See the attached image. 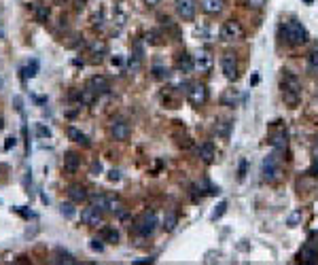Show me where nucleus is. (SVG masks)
Here are the masks:
<instances>
[{"mask_svg": "<svg viewBox=\"0 0 318 265\" xmlns=\"http://www.w3.org/2000/svg\"><path fill=\"white\" fill-rule=\"evenodd\" d=\"M60 212L66 218H74V215H76V210H74V206L72 204H62L60 206Z\"/></svg>", "mask_w": 318, "mask_h": 265, "instance_id": "obj_32", "label": "nucleus"}, {"mask_svg": "<svg viewBox=\"0 0 318 265\" xmlns=\"http://www.w3.org/2000/svg\"><path fill=\"white\" fill-rule=\"evenodd\" d=\"M55 257H57V263H76V259L70 253H66V250H62V248H55Z\"/></svg>", "mask_w": 318, "mask_h": 265, "instance_id": "obj_28", "label": "nucleus"}, {"mask_svg": "<svg viewBox=\"0 0 318 265\" xmlns=\"http://www.w3.org/2000/svg\"><path fill=\"white\" fill-rule=\"evenodd\" d=\"M187 100L193 106H202L204 102L208 100V89H206V85H202V83H193V85H189V89H187Z\"/></svg>", "mask_w": 318, "mask_h": 265, "instance_id": "obj_9", "label": "nucleus"}, {"mask_svg": "<svg viewBox=\"0 0 318 265\" xmlns=\"http://www.w3.org/2000/svg\"><path fill=\"white\" fill-rule=\"evenodd\" d=\"M2 127H4V119L0 117V132H2Z\"/></svg>", "mask_w": 318, "mask_h": 265, "instance_id": "obj_49", "label": "nucleus"}, {"mask_svg": "<svg viewBox=\"0 0 318 265\" xmlns=\"http://www.w3.org/2000/svg\"><path fill=\"white\" fill-rule=\"evenodd\" d=\"M0 38H4V32H2V25H0Z\"/></svg>", "mask_w": 318, "mask_h": 265, "instance_id": "obj_50", "label": "nucleus"}, {"mask_svg": "<svg viewBox=\"0 0 318 265\" xmlns=\"http://www.w3.org/2000/svg\"><path fill=\"white\" fill-rule=\"evenodd\" d=\"M89 248L93 250V253H102V250H104V240H98V238H93V240H89Z\"/></svg>", "mask_w": 318, "mask_h": 265, "instance_id": "obj_35", "label": "nucleus"}, {"mask_svg": "<svg viewBox=\"0 0 318 265\" xmlns=\"http://www.w3.org/2000/svg\"><path fill=\"white\" fill-rule=\"evenodd\" d=\"M221 68H223L225 79L235 81L238 79V55H235L233 51H225L221 57Z\"/></svg>", "mask_w": 318, "mask_h": 265, "instance_id": "obj_6", "label": "nucleus"}, {"mask_svg": "<svg viewBox=\"0 0 318 265\" xmlns=\"http://www.w3.org/2000/svg\"><path fill=\"white\" fill-rule=\"evenodd\" d=\"M229 100H231V106L235 104V100H238V94H233V89H231V92H229V94H225V96H223V98H221V102H223V104H227Z\"/></svg>", "mask_w": 318, "mask_h": 265, "instance_id": "obj_38", "label": "nucleus"}, {"mask_svg": "<svg viewBox=\"0 0 318 265\" xmlns=\"http://www.w3.org/2000/svg\"><path fill=\"white\" fill-rule=\"evenodd\" d=\"M13 212H17V215H19V217H23L25 221H30V218H34V217H36L34 212H32V210H25L23 206H15V208H13Z\"/></svg>", "mask_w": 318, "mask_h": 265, "instance_id": "obj_33", "label": "nucleus"}, {"mask_svg": "<svg viewBox=\"0 0 318 265\" xmlns=\"http://www.w3.org/2000/svg\"><path fill=\"white\" fill-rule=\"evenodd\" d=\"M261 174H263V180L267 183H278L282 178V161L276 153L267 155L263 159V166H261Z\"/></svg>", "mask_w": 318, "mask_h": 265, "instance_id": "obj_4", "label": "nucleus"}, {"mask_svg": "<svg viewBox=\"0 0 318 265\" xmlns=\"http://www.w3.org/2000/svg\"><path fill=\"white\" fill-rule=\"evenodd\" d=\"M15 145H17V138H15V136H11V138H6V142H4V151H11V148L15 146Z\"/></svg>", "mask_w": 318, "mask_h": 265, "instance_id": "obj_41", "label": "nucleus"}, {"mask_svg": "<svg viewBox=\"0 0 318 265\" xmlns=\"http://www.w3.org/2000/svg\"><path fill=\"white\" fill-rule=\"evenodd\" d=\"M32 11H34V17H36V22H41L45 24L49 19V9L45 4H34L32 6Z\"/></svg>", "mask_w": 318, "mask_h": 265, "instance_id": "obj_25", "label": "nucleus"}, {"mask_svg": "<svg viewBox=\"0 0 318 265\" xmlns=\"http://www.w3.org/2000/svg\"><path fill=\"white\" fill-rule=\"evenodd\" d=\"M100 236H102V240L108 242V244H119V231L114 227H104Z\"/></svg>", "mask_w": 318, "mask_h": 265, "instance_id": "obj_23", "label": "nucleus"}, {"mask_svg": "<svg viewBox=\"0 0 318 265\" xmlns=\"http://www.w3.org/2000/svg\"><path fill=\"white\" fill-rule=\"evenodd\" d=\"M200 9L206 15H219L225 9V0H200Z\"/></svg>", "mask_w": 318, "mask_h": 265, "instance_id": "obj_14", "label": "nucleus"}, {"mask_svg": "<svg viewBox=\"0 0 318 265\" xmlns=\"http://www.w3.org/2000/svg\"><path fill=\"white\" fill-rule=\"evenodd\" d=\"M282 100L291 108H295L299 102H301V81L293 72H289V70H286L282 76Z\"/></svg>", "mask_w": 318, "mask_h": 265, "instance_id": "obj_1", "label": "nucleus"}, {"mask_svg": "<svg viewBox=\"0 0 318 265\" xmlns=\"http://www.w3.org/2000/svg\"><path fill=\"white\" fill-rule=\"evenodd\" d=\"M219 36H221L223 43L242 41V38H244V28H242V24L238 22V19H227V22L221 25Z\"/></svg>", "mask_w": 318, "mask_h": 265, "instance_id": "obj_5", "label": "nucleus"}, {"mask_svg": "<svg viewBox=\"0 0 318 265\" xmlns=\"http://www.w3.org/2000/svg\"><path fill=\"white\" fill-rule=\"evenodd\" d=\"M144 2H146V4H149V6H157L159 2H161V0H144Z\"/></svg>", "mask_w": 318, "mask_h": 265, "instance_id": "obj_46", "label": "nucleus"}, {"mask_svg": "<svg viewBox=\"0 0 318 265\" xmlns=\"http://www.w3.org/2000/svg\"><path fill=\"white\" fill-rule=\"evenodd\" d=\"M87 87L91 89L95 96H104V94L111 92V83H108V79H106V76H102V74L91 76V79L87 81Z\"/></svg>", "mask_w": 318, "mask_h": 265, "instance_id": "obj_12", "label": "nucleus"}, {"mask_svg": "<svg viewBox=\"0 0 318 265\" xmlns=\"http://www.w3.org/2000/svg\"><path fill=\"white\" fill-rule=\"evenodd\" d=\"M174 9L182 22H193L197 13V0H174Z\"/></svg>", "mask_w": 318, "mask_h": 265, "instance_id": "obj_7", "label": "nucleus"}, {"mask_svg": "<svg viewBox=\"0 0 318 265\" xmlns=\"http://www.w3.org/2000/svg\"><path fill=\"white\" fill-rule=\"evenodd\" d=\"M176 225H178V212L170 210L168 215H165V218H163V229L165 231H174Z\"/></svg>", "mask_w": 318, "mask_h": 265, "instance_id": "obj_24", "label": "nucleus"}, {"mask_svg": "<svg viewBox=\"0 0 318 265\" xmlns=\"http://www.w3.org/2000/svg\"><path fill=\"white\" fill-rule=\"evenodd\" d=\"M225 212H227V202H221L219 206H216V210L210 215V221H219V218L225 215Z\"/></svg>", "mask_w": 318, "mask_h": 265, "instance_id": "obj_30", "label": "nucleus"}, {"mask_svg": "<svg viewBox=\"0 0 318 265\" xmlns=\"http://www.w3.org/2000/svg\"><path fill=\"white\" fill-rule=\"evenodd\" d=\"M119 178H121V172H119V170H111V172H108V180H113V183H117Z\"/></svg>", "mask_w": 318, "mask_h": 265, "instance_id": "obj_43", "label": "nucleus"}, {"mask_svg": "<svg viewBox=\"0 0 318 265\" xmlns=\"http://www.w3.org/2000/svg\"><path fill=\"white\" fill-rule=\"evenodd\" d=\"M91 51H93V60H102V53L106 51L104 43H93L91 45Z\"/></svg>", "mask_w": 318, "mask_h": 265, "instance_id": "obj_34", "label": "nucleus"}, {"mask_svg": "<svg viewBox=\"0 0 318 265\" xmlns=\"http://www.w3.org/2000/svg\"><path fill=\"white\" fill-rule=\"evenodd\" d=\"M176 68L181 70V72H191V70H193V55L181 53L176 57Z\"/></svg>", "mask_w": 318, "mask_h": 265, "instance_id": "obj_19", "label": "nucleus"}, {"mask_svg": "<svg viewBox=\"0 0 318 265\" xmlns=\"http://www.w3.org/2000/svg\"><path fill=\"white\" fill-rule=\"evenodd\" d=\"M91 202H93L95 208H100V210H106L108 208V195H106V193H93Z\"/></svg>", "mask_w": 318, "mask_h": 265, "instance_id": "obj_26", "label": "nucleus"}, {"mask_svg": "<svg viewBox=\"0 0 318 265\" xmlns=\"http://www.w3.org/2000/svg\"><path fill=\"white\" fill-rule=\"evenodd\" d=\"M303 2H305V4H312V2H314V0H303Z\"/></svg>", "mask_w": 318, "mask_h": 265, "instance_id": "obj_51", "label": "nucleus"}, {"mask_svg": "<svg viewBox=\"0 0 318 265\" xmlns=\"http://www.w3.org/2000/svg\"><path fill=\"white\" fill-rule=\"evenodd\" d=\"M153 76H155V79H168V70L161 66H155L153 68Z\"/></svg>", "mask_w": 318, "mask_h": 265, "instance_id": "obj_36", "label": "nucleus"}, {"mask_svg": "<svg viewBox=\"0 0 318 265\" xmlns=\"http://www.w3.org/2000/svg\"><path fill=\"white\" fill-rule=\"evenodd\" d=\"M68 197H70V202L72 204H81V202H85V199L89 197V193H87V189L83 185L74 183V185L68 187Z\"/></svg>", "mask_w": 318, "mask_h": 265, "instance_id": "obj_16", "label": "nucleus"}, {"mask_svg": "<svg viewBox=\"0 0 318 265\" xmlns=\"http://www.w3.org/2000/svg\"><path fill=\"white\" fill-rule=\"evenodd\" d=\"M157 225H159L157 212L155 210H146L136 218V221H134V234L140 236V238H151L153 234H155Z\"/></svg>", "mask_w": 318, "mask_h": 265, "instance_id": "obj_2", "label": "nucleus"}, {"mask_svg": "<svg viewBox=\"0 0 318 265\" xmlns=\"http://www.w3.org/2000/svg\"><path fill=\"white\" fill-rule=\"evenodd\" d=\"M68 138L72 140V142H76V145H83V146H89V138L85 134H83L81 130H76L74 125H70L68 127Z\"/></svg>", "mask_w": 318, "mask_h": 265, "instance_id": "obj_20", "label": "nucleus"}, {"mask_svg": "<svg viewBox=\"0 0 318 265\" xmlns=\"http://www.w3.org/2000/svg\"><path fill=\"white\" fill-rule=\"evenodd\" d=\"M308 66H310L312 72H318V49L310 51V55H308Z\"/></svg>", "mask_w": 318, "mask_h": 265, "instance_id": "obj_29", "label": "nucleus"}, {"mask_svg": "<svg viewBox=\"0 0 318 265\" xmlns=\"http://www.w3.org/2000/svg\"><path fill=\"white\" fill-rule=\"evenodd\" d=\"M270 145L273 146V151H276V153H284L286 146H289V136H286L284 130H280V132H276V134H272Z\"/></svg>", "mask_w": 318, "mask_h": 265, "instance_id": "obj_17", "label": "nucleus"}, {"mask_svg": "<svg viewBox=\"0 0 318 265\" xmlns=\"http://www.w3.org/2000/svg\"><path fill=\"white\" fill-rule=\"evenodd\" d=\"M153 261H155V259H153V257H142V259H136V261H134V263H153Z\"/></svg>", "mask_w": 318, "mask_h": 265, "instance_id": "obj_44", "label": "nucleus"}, {"mask_svg": "<svg viewBox=\"0 0 318 265\" xmlns=\"http://www.w3.org/2000/svg\"><path fill=\"white\" fill-rule=\"evenodd\" d=\"M231 121H216V125H214V134L219 136V138H229V134H231Z\"/></svg>", "mask_w": 318, "mask_h": 265, "instance_id": "obj_21", "label": "nucleus"}, {"mask_svg": "<svg viewBox=\"0 0 318 265\" xmlns=\"http://www.w3.org/2000/svg\"><path fill=\"white\" fill-rule=\"evenodd\" d=\"M130 134H132V130H130V125H127V121H123V119H114L113 123H111V136H113L114 140L125 142L127 138H130Z\"/></svg>", "mask_w": 318, "mask_h": 265, "instance_id": "obj_11", "label": "nucleus"}, {"mask_svg": "<svg viewBox=\"0 0 318 265\" xmlns=\"http://www.w3.org/2000/svg\"><path fill=\"white\" fill-rule=\"evenodd\" d=\"M38 66H41V64H38V60H32L28 66L25 68H22V79H32V76H36V72H38Z\"/></svg>", "mask_w": 318, "mask_h": 265, "instance_id": "obj_27", "label": "nucleus"}, {"mask_svg": "<svg viewBox=\"0 0 318 265\" xmlns=\"http://www.w3.org/2000/svg\"><path fill=\"white\" fill-rule=\"evenodd\" d=\"M299 263H308V265H316L318 263V248H314L312 244H303L301 250L297 255Z\"/></svg>", "mask_w": 318, "mask_h": 265, "instance_id": "obj_13", "label": "nucleus"}, {"mask_svg": "<svg viewBox=\"0 0 318 265\" xmlns=\"http://www.w3.org/2000/svg\"><path fill=\"white\" fill-rule=\"evenodd\" d=\"M246 166H248V161H246V159H242V161H240V174H238L240 180L246 176Z\"/></svg>", "mask_w": 318, "mask_h": 265, "instance_id": "obj_42", "label": "nucleus"}, {"mask_svg": "<svg viewBox=\"0 0 318 265\" xmlns=\"http://www.w3.org/2000/svg\"><path fill=\"white\" fill-rule=\"evenodd\" d=\"M282 38L291 47H301L308 41V30L301 22H286L282 25Z\"/></svg>", "mask_w": 318, "mask_h": 265, "instance_id": "obj_3", "label": "nucleus"}, {"mask_svg": "<svg viewBox=\"0 0 318 265\" xmlns=\"http://www.w3.org/2000/svg\"><path fill=\"white\" fill-rule=\"evenodd\" d=\"M140 64H142V45L136 43V45H134V53L130 57V68L132 70H138Z\"/></svg>", "mask_w": 318, "mask_h": 265, "instance_id": "obj_22", "label": "nucleus"}, {"mask_svg": "<svg viewBox=\"0 0 318 265\" xmlns=\"http://www.w3.org/2000/svg\"><path fill=\"white\" fill-rule=\"evenodd\" d=\"M102 170V164L100 161H93V172H100Z\"/></svg>", "mask_w": 318, "mask_h": 265, "instance_id": "obj_47", "label": "nucleus"}, {"mask_svg": "<svg viewBox=\"0 0 318 265\" xmlns=\"http://www.w3.org/2000/svg\"><path fill=\"white\" fill-rule=\"evenodd\" d=\"M36 134H38V138H49V136H51V130H49V127H45L43 123H38V125H36Z\"/></svg>", "mask_w": 318, "mask_h": 265, "instance_id": "obj_37", "label": "nucleus"}, {"mask_svg": "<svg viewBox=\"0 0 318 265\" xmlns=\"http://www.w3.org/2000/svg\"><path fill=\"white\" fill-rule=\"evenodd\" d=\"M197 155H200V159L204 164H212L216 159V148L212 142H202V145L197 146Z\"/></svg>", "mask_w": 318, "mask_h": 265, "instance_id": "obj_15", "label": "nucleus"}, {"mask_svg": "<svg viewBox=\"0 0 318 265\" xmlns=\"http://www.w3.org/2000/svg\"><path fill=\"white\" fill-rule=\"evenodd\" d=\"M106 210H111V212H121V210H123V204H121L117 197L108 195V208H106Z\"/></svg>", "mask_w": 318, "mask_h": 265, "instance_id": "obj_31", "label": "nucleus"}, {"mask_svg": "<svg viewBox=\"0 0 318 265\" xmlns=\"http://www.w3.org/2000/svg\"><path fill=\"white\" fill-rule=\"evenodd\" d=\"M299 218H301V210H295L291 215V218H289V227H295V225L299 223Z\"/></svg>", "mask_w": 318, "mask_h": 265, "instance_id": "obj_39", "label": "nucleus"}, {"mask_svg": "<svg viewBox=\"0 0 318 265\" xmlns=\"http://www.w3.org/2000/svg\"><path fill=\"white\" fill-rule=\"evenodd\" d=\"M121 64V57H113V66H119Z\"/></svg>", "mask_w": 318, "mask_h": 265, "instance_id": "obj_48", "label": "nucleus"}, {"mask_svg": "<svg viewBox=\"0 0 318 265\" xmlns=\"http://www.w3.org/2000/svg\"><path fill=\"white\" fill-rule=\"evenodd\" d=\"M79 166H81V157L76 153H66L64 155V170H66L68 174H74L76 170H79Z\"/></svg>", "mask_w": 318, "mask_h": 265, "instance_id": "obj_18", "label": "nucleus"}, {"mask_svg": "<svg viewBox=\"0 0 318 265\" xmlns=\"http://www.w3.org/2000/svg\"><path fill=\"white\" fill-rule=\"evenodd\" d=\"M244 4L250 6V9H261L265 4V0H244Z\"/></svg>", "mask_w": 318, "mask_h": 265, "instance_id": "obj_40", "label": "nucleus"}, {"mask_svg": "<svg viewBox=\"0 0 318 265\" xmlns=\"http://www.w3.org/2000/svg\"><path fill=\"white\" fill-rule=\"evenodd\" d=\"M13 102H15V108H17V111L22 113V111H23V106H22V98H15Z\"/></svg>", "mask_w": 318, "mask_h": 265, "instance_id": "obj_45", "label": "nucleus"}, {"mask_svg": "<svg viewBox=\"0 0 318 265\" xmlns=\"http://www.w3.org/2000/svg\"><path fill=\"white\" fill-rule=\"evenodd\" d=\"M214 66V57L210 55V51H200L197 55H193V70H197L200 74H208Z\"/></svg>", "mask_w": 318, "mask_h": 265, "instance_id": "obj_8", "label": "nucleus"}, {"mask_svg": "<svg viewBox=\"0 0 318 265\" xmlns=\"http://www.w3.org/2000/svg\"><path fill=\"white\" fill-rule=\"evenodd\" d=\"M81 221H83V225H87V227H98V225H102V210L95 208V206L83 208L81 210Z\"/></svg>", "mask_w": 318, "mask_h": 265, "instance_id": "obj_10", "label": "nucleus"}]
</instances>
